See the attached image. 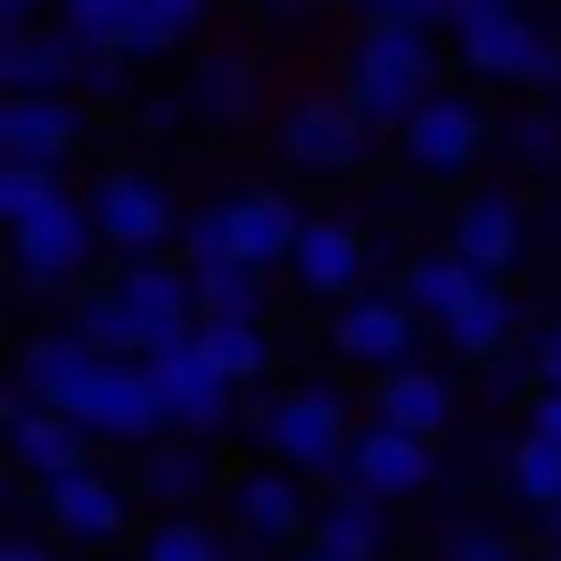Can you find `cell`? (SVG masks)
<instances>
[{
  "label": "cell",
  "mask_w": 561,
  "mask_h": 561,
  "mask_svg": "<svg viewBox=\"0 0 561 561\" xmlns=\"http://www.w3.org/2000/svg\"><path fill=\"white\" fill-rule=\"evenodd\" d=\"M355 25H413V34H438V25H455V0H355Z\"/></svg>",
  "instance_id": "obj_35"
},
{
  "label": "cell",
  "mask_w": 561,
  "mask_h": 561,
  "mask_svg": "<svg viewBox=\"0 0 561 561\" xmlns=\"http://www.w3.org/2000/svg\"><path fill=\"white\" fill-rule=\"evenodd\" d=\"M430 479H438V446L404 438V430H388V421H364L339 488H364V495H380V504H413Z\"/></svg>",
  "instance_id": "obj_19"
},
{
  "label": "cell",
  "mask_w": 561,
  "mask_h": 561,
  "mask_svg": "<svg viewBox=\"0 0 561 561\" xmlns=\"http://www.w3.org/2000/svg\"><path fill=\"white\" fill-rule=\"evenodd\" d=\"M537 371H545V388H561V314L545 322V339H537Z\"/></svg>",
  "instance_id": "obj_43"
},
{
  "label": "cell",
  "mask_w": 561,
  "mask_h": 561,
  "mask_svg": "<svg viewBox=\"0 0 561 561\" xmlns=\"http://www.w3.org/2000/svg\"><path fill=\"white\" fill-rule=\"evenodd\" d=\"M355 430L364 421H355L347 388H331V380L264 388L240 413V438L256 446V462H280V471H298V479H347Z\"/></svg>",
  "instance_id": "obj_2"
},
{
  "label": "cell",
  "mask_w": 561,
  "mask_h": 561,
  "mask_svg": "<svg viewBox=\"0 0 561 561\" xmlns=\"http://www.w3.org/2000/svg\"><path fill=\"white\" fill-rule=\"evenodd\" d=\"M133 124H140L149 140H165V133H182V124H198V116H191V100H182V91H149V100L133 107Z\"/></svg>",
  "instance_id": "obj_39"
},
{
  "label": "cell",
  "mask_w": 561,
  "mask_h": 561,
  "mask_svg": "<svg viewBox=\"0 0 561 561\" xmlns=\"http://www.w3.org/2000/svg\"><path fill=\"white\" fill-rule=\"evenodd\" d=\"M347 107L371 124V133L397 140L421 107L446 91V50L438 34H413V25H355V50H347V75H339Z\"/></svg>",
  "instance_id": "obj_3"
},
{
  "label": "cell",
  "mask_w": 561,
  "mask_h": 561,
  "mask_svg": "<svg viewBox=\"0 0 561 561\" xmlns=\"http://www.w3.org/2000/svg\"><path fill=\"white\" fill-rule=\"evenodd\" d=\"M133 58L116 50H83V67H75V100H133Z\"/></svg>",
  "instance_id": "obj_37"
},
{
  "label": "cell",
  "mask_w": 561,
  "mask_h": 561,
  "mask_svg": "<svg viewBox=\"0 0 561 561\" xmlns=\"http://www.w3.org/2000/svg\"><path fill=\"white\" fill-rule=\"evenodd\" d=\"M174 50H182V25L158 18V9L140 0V18L116 34V58H133V67H158V58H174Z\"/></svg>",
  "instance_id": "obj_34"
},
{
  "label": "cell",
  "mask_w": 561,
  "mask_h": 561,
  "mask_svg": "<svg viewBox=\"0 0 561 561\" xmlns=\"http://www.w3.org/2000/svg\"><path fill=\"white\" fill-rule=\"evenodd\" d=\"M75 67H83V50H75L58 25L0 34V91H9V100H18V91H75Z\"/></svg>",
  "instance_id": "obj_24"
},
{
  "label": "cell",
  "mask_w": 561,
  "mask_h": 561,
  "mask_svg": "<svg viewBox=\"0 0 561 561\" xmlns=\"http://www.w3.org/2000/svg\"><path fill=\"white\" fill-rule=\"evenodd\" d=\"M528 430L561 446V388H537V397H528Z\"/></svg>",
  "instance_id": "obj_41"
},
{
  "label": "cell",
  "mask_w": 561,
  "mask_h": 561,
  "mask_svg": "<svg viewBox=\"0 0 561 561\" xmlns=\"http://www.w3.org/2000/svg\"><path fill=\"white\" fill-rule=\"evenodd\" d=\"M537 561H561V545H545V553H537Z\"/></svg>",
  "instance_id": "obj_48"
},
{
  "label": "cell",
  "mask_w": 561,
  "mask_h": 561,
  "mask_svg": "<svg viewBox=\"0 0 561 561\" xmlns=\"http://www.w3.org/2000/svg\"><path fill=\"white\" fill-rule=\"evenodd\" d=\"M364 273H371V231L355 224V215H314L298 256H289V289H298L306 306H322V314L364 298Z\"/></svg>",
  "instance_id": "obj_14"
},
{
  "label": "cell",
  "mask_w": 561,
  "mask_h": 561,
  "mask_svg": "<svg viewBox=\"0 0 561 561\" xmlns=\"http://www.w3.org/2000/svg\"><path fill=\"white\" fill-rule=\"evenodd\" d=\"M446 248H455L479 280H512V273H520V256H528V207H520V191H504V182L462 191L455 215H446Z\"/></svg>",
  "instance_id": "obj_11"
},
{
  "label": "cell",
  "mask_w": 561,
  "mask_h": 561,
  "mask_svg": "<svg viewBox=\"0 0 561 561\" xmlns=\"http://www.w3.org/2000/svg\"><path fill=\"white\" fill-rule=\"evenodd\" d=\"M314 545L339 561H380L388 553V504L364 488H331L314 504Z\"/></svg>",
  "instance_id": "obj_25"
},
{
  "label": "cell",
  "mask_w": 561,
  "mask_h": 561,
  "mask_svg": "<svg viewBox=\"0 0 561 561\" xmlns=\"http://www.w3.org/2000/svg\"><path fill=\"white\" fill-rule=\"evenodd\" d=\"M224 504H231V537L240 553H298L314 545V488L298 471H280V462H240L224 479Z\"/></svg>",
  "instance_id": "obj_7"
},
{
  "label": "cell",
  "mask_w": 561,
  "mask_h": 561,
  "mask_svg": "<svg viewBox=\"0 0 561 561\" xmlns=\"http://www.w3.org/2000/svg\"><path fill=\"white\" fill-rule=\"evenodd\" d=\"M504 479H512V504H528V512L545 520V512L561 504V446L537 438V430H520V446H512Z\"/></svg>",
  "instance_id": "obj_31"
},
{
  "label": "cell",
  "mask_w": 561,
  "mask_h": 561,
  "mask_svg": "<svg viewBox=\"0 0 561 561\" xmlns=\"http://www.w3.org/2000/svg\"><path fill=\"white\" fill-rule=\"evenodd\" d=\"M158 397H165V421H174V438H198V446H224L231 430H240V388L224 380V364H215L198 339H182V347H165L158 364Z\"/></svg>",
  "instance_id": "obj_9"
},
{
  "label": "cell",
  "mask_w": 561,
  "mask_h": 561,
  "mask_svg": "<svg viewBox=\"0 0 561 561\" xmlns=\"http://www.w3.org/2000/svg\"><path fill=\"white\" fill-rule=\"evenodd\" d=\"M198 347L224 364V380L240 388H256L264 397V380H273V322H198Z\"/></svg>",
  "instance_id": "obj_27"
},
{
  "label": "cell",
  "mask_w": 561,
  "mask_h": 561,
  "mask_svg": "<svg viewBox=\"0 0 561 561\" xmlns=\"http://www.w3.org/2000/svg\"><path fill=\"white\" fill-rule=\"evenodd\" d=\"M289 561H339V553H322V545H298V553H289Z\"/></svg>",
  "instance_id": "obj_47"
},
{
  "label": "cell",
  "mask_w": 561,
  "mask_h": 561,
  "mask_svg": "<svg viewBox=\"0 0 561 561\" xmlns=\"http://www.w3.org/2000/svg\"><path fill=\"white\" fill-rule=\"evenodd\" d=\"M100 364L107 355L91 347L75 322H42V331L18 339V397H34L42 413L75 421V404H83V388L100 380Z\"/></svg>",
  "instance_id": "obj_15"
},
{
  "label": "cell",
  "mask_w": 561,
  "mask_h": 561,
  "mask_svg": "<svg viewBox=\"0 0 561 561\" xmlns=\"http://www.w3.org/2000/svg\"><path fill=\"white\" fill-rule=\"evenodd\" d=\"M371 149V124L347 107V91H306L289 116H280V158L298 174H322V182H347Z\"/></svg>",
  "instance_id": "obj_12"
},
{
  "label": "cell",
  "mask_w": 561,
  "mask_h": 561,
  "mask_svg": "<svg viewBox=\"0 0 561 561\" xmlns=\"http://www.w3.org/2000/svg\"><path fill=\"white\" fill-rule=\"evenodd\" d=\"M100 256H107L100 215H91V198H75V191L58 198L42 224L9 231V273H18V298H34V306L91 289V280H100Z\"/></svg>",
  "instance_id": "obj_5"
},
{
  "label": "cell",
  "mask_w": 561,
  "mask_h": 561,
  "mask_svg": "<svg viewBox=\"0 0 561 561\" xmlns=\"http://www.w3.org/2000/svg\"><path fill=\"white\" fill-rule=\"evenodd\" d=\"M149 9H158V18H174L182 34H191V25H207V9H215V0H149Z\"/></svg>",
  "instance_id": "obj_44"
},
{
  "label": "cell",
  "mask_w": 561,
  "mask_h": 561,
  "mask_svg": "<svg viewBox=\"0 0 561 561\" xmlns=\"http://www.w3.org/2000/svg\"><path fill=\"white\" fill-rule=\"evenodd\" d=\"M67 322L91 339L100 355H140V364H158L165 347L198 339V273L182 256H149V264H116L100 273L91 289L67 298Z\"/></svg>",
  "instance_id": "obj_1"
},
{
  "label": "cell",
  "mask_w": 561,
  "mask_h": 561,
  "mask_svg": "<svg viewBox=\"0 0 561 561\" xmlns=\"http://www.w3.org/2000/svg\"><path fill=\"white\" fill-rule=\"evenodd\" d=\"M504 149V124L488 116L479 91H438L413 124L397 133V165L421 182V191H479V165Z\"/></svg>",
  "instance_id": "obj_4"
},
{
  "label": "cell",
  "mask_w": 561,
  "mask_h": 561,
  "mask_svg": "<svg viewBox=\"0 0 561 561\" xmlns=\"http://www.w3.org/2000/svg\"><path fill=\"white\" fill-rule=\"evenodd\" d=\"M0 561H67V553H58L50 528H9V537H0Z\"/></svg>",
  "instance_id": "obj_40"
},
{
  "label": "cell",
  "mask_w": 561,
  "mask_h": 561,
  "mask_svg": "<svg viewBox=\"0 0 561 561\" xmlns=\"http://www.w3.org/2000/svg\"><path fill=\"white\" fill-rule=\"evenodd\" d=\"M545 545H561V504H553V512H545Z\"/></svg>",
  "instance_id": "obj_46"
},
{
  "label": "cell",
  "mask_w": 561,
  "mask_h": 561,
  "mask_svg": "<svg viewBox=\"0 0 561 561\" xmlns=\"http://www.w3.org/2000/svg\"><path fill=\"white\" fill-rule=\"evenodd\" d=\"M198 314L207 322H273V273H256V264H207L198 273Z\"/></svg>",
  "instance_id": "obj_29"
},
{
  "label": "cell",
  "mask_w": 561,
  "mask_h": 561,
  "mask_svg": "<svg viewBox=\"0 0 561 561\" xmlns=\"http://www.w3.org/2000/svg\"><path fill=\"white\" fill-rule=\"evenodd\" d=\"M58 198H67V174H50V165H0V224L9 231L42 224Z\"/></svg>",
  "instance_id": "obj_32"
},
{
  "label": "cell",
  "mask_w": 561,
  "mask_h": 561,
  "mask_svg": "<svg viewBox=\"0 0 561 561\" xmlns=\"http://www.w3.org/2000/svg\"><path fill=\"white\" fill-rule=\"evenodd\" d=\"M256 91H264V75H256V58H248V50H207L191 67V83H182V100H191L198 124L240 133V124H256Z\"/></svg>",
  "instance_id": "obj_22"
},
{
  "label": "cell",
  "mask_w": 561,
  "mask_h": 561,
  "mask_svg": "<svg viewBox=\"0 0 561 561\" xmlns=\"http://www.w3.org/2000/svg\"><path fill=\"white\" fill-rule=\"evenodd\" d=\"M331 355L347 371H404L421 364V314L404 306V289H364V298H347L331 314Z\"/></svg>",
  "instance_id": "obj_10"
},
{
  "label": "cell",
  "mask_w": 561,
  "mask_h": 561,
  "mask_svg": "<svg viewBox=\"0 0 561 561\" xmlns=\"http://www.w3.org/2000/svg\"><path fill=\"white\" fill-rule=\"evenodd\" d=\"M397 289H404V306L421 314V331H446V322H455L462 306H471L479 289H488V280H479L471 264H462L455 248L438 240V248H421V256L404 264V280H397Z\"/></svg>",
  "instance_id": "obj_23"
},
{
  "label": "cell",
  "mask_w": 561,
  "mask_h": 561,
  "mask_svg": "<svg viewBox=\"0 0 561 561\" xmlns=\"http://www.w3.org/2000/svg\"><path fill=\"white\" fill-rule=\"evenodd\" d=\"M140 18V0H58V34L75 42V50H116V34Z\"/></svg>",
  "instance_id": "obj_33"
},
{
  "label": "cell",
  "mask_w": 561,
  "mask_h": 561,
  "mask_svg": "<svg viewBox=\"0 0 561 561\" xmlns=\"http://www.w3.org/2000/svg\"><path fill=\"white\" fill-rule=\"evenodd\" d=\"M504 158L520 165L528 182L561 174V100H520L504 116Z\"/></svg>",
  "instance_id": "obj_30"
},
{
  "label": "cell",
  "mask_w": 561,
  "mask_h": 561,
  "mask_svg": "<svg viewBox=\"0 0 561 561\" xmlns=\"http://www.w3.org/2000/svg\"><path fill=\"white\" fill-rule=\"evenodd\" d=\"M306 224H314V215H306L298 198L280 191V182H248V191H231V198H224L231 264H256V273H289V256H298Z\"/></svg>",
  "instance_id": "obj_17"
},
{
  "label": "cell",
  "mask_w": 561,
  "mask_h": 561,
  "mask_svg": "<svg viewBox=\"0 0 561 561\" xmlns=\"http://www.w3.org/2000/svg\"><path fill=\"white\" fill-rule=\"evenodd\" d=\"M364 413L388 421V430H404V438H430V446H438L446 430H455V380H446L438 364L380 371V380L364 388Z\"/></svg>",
  "instance_id": "obj_21"
},
{
  "label": "cell",
  "mask_w": 561,
  "mask_h": 561,
  "mask_svg": "<svg viewBox=\"0 0 561 561\" xmlns=\"http://www.w3.org/2000/svg\"><path fill=\"white\" fill-rule=\"evenodd\" d=\"M140 561H240V537L215 528L207 512H165L140 528Z\"/></svg>",
  "instance_id": "obj_28"
},
{
  "label": "cell",
  "mask_w": 561,
  "mask_h": 561,
  "mask_svg": "<svg viewBox=\"0 0 561 561\" xmlns=\"http://www.w3.org/2000/svg\"><path fill=\"white\" fill-rule=\"evenodd\" d=\"M83 140H91V100H75V91H18V100H0V165L67 174V158Z\"/></svg>",
  "instance_id": "obj_13"
},
{
  "label": "cell",
  "mask_w": 561,
  "mask_h": 561,
  "mask_svg": "<svg viewBox=\"0 0 561 561\" xmlns=\"http://www.w3.org/2000/svg\"><path fill=\"white\" fill-rule=\"evenodd\" d=\"M438 339H446V355H462V364H495V355L520 347V298H512L504 280H488Z\"/></svg>",
  "instance_id": "obj_26"
},
{
  "label": "cell",
  "mask_w": 561,
  "mask_h": 561,
  "mask_svg": "<svg viewBox=\"0 0 561 561\" xmlns=\"http://www.w3.org/2000/svg\"><path fill=\"white\" fill-rule=\"evenodd\" d=\"M479 388H488V397H504V404H528L545 388V371H537V347H512V355H495V364H479Z\"/></svg>",
  "instance_id": "obj_36"
},
{
  "label": "cell",
  "mask_w": 561,
  "mask_h": 561,
  "mask_svg": "<svg viewBox=\"0 0 561 561\" xmlns=\"http://www.w3.org/2000/svg\"><path fill=\"white\" fill-rule=\"evenodd\" d=\"M224 479H231V471L215 462V446H198V438H158L149 455H133L124 488H133L140 504H158V520H165V512H198Z\"/></svg>",
  "instance_id": "obj_20"
},
{
  "label": "cell",
  "mask_w": 561,
  "mask_h": 561,
  "mask_svg": "<svg viewBox=\"0 0 561 561\" xmlns=\"http://www.w3.org/2000/svg\"><path fill=\"white\" fill-rule=\"evenodd\" d=\"M75 430H91V446H124V455H149L158 438H174L158 371L140 364V355H107L100 380H91L83 404H75Z\"/></svg>",
  "instance_id": "obj_8"
},
{
  "label": "cell",
  "mask_w": 561,
  "mask_h": 561,
  "mask_svg": "<svg viewBox=\"0 0 561 561\" xmlns=\"http://www.w3.org/2000/svg\"><path fill=\"white\" fill-rule=\"evenodd\" d=\"M0 438H9V462H18V479H34V488H50V479H75L100 462V446H91V430H75V421L42 413L34 397H18L9 388V404H0Z\"/></svg>",
  "instance_id": "obj_18"
},
{
  "label": "cell",
  "mask_w": 561,
  "mask_h": 561,
  "mask_svg": "<svg viewBox=\"0 0 561 561\" xmlns=\"http://www.w3.org/2000/svg\"><path fill=\"white\" fill-rule=\"evenodd\" d=\"M133 504H140V495L124 488L116 471L91 462V471L42 488V528H50L58 545H124V537H133Z\"/></svg>",
  "instance_id": "obj_16"
},
{
  "label": "cell",
  "mask_w": 561,
  "mask_h": 561,
  "mask_svg": "<svg viewBox=\"0 0 561 561\" xmlns=\"http://www.w3.org/2000/svg\"><path fill=\"white\" fill-rule=\"evenodd\" d=\"M42 9L58 18V0H0V34H25V25H42Z\"/></svg>",
  "instance_id": "obj_42"
},
{
  "label": "cell",
  "mask_w": 561,
  "mask_h": 561,
  "mask_svg": "<svg viewBox=\"0 0 561 561\" xmlns=\"http://www.w3.org/2000/svg\"><path fill=\"white\" fill-rule=\"evenodd\" d=\"M256 9H273V18H298V9H306V0H256Z\"/></svg>",
  "instance_id": "obj_45"
},
{
  "label": "cell",
  "mask_w": 561,
  "mask_h": 561,
  "mask_svg": "<svg viewBox=\"0 0 561 561\" xmlns=\"http://www.w3.org/2000/svg\"><path fill=\"white\" fill-rule=\"evenodd\" d=\"M91 215H100V240H107L116 264L174 256L182 224H191V207H182V198L165 191V174H149V165H107V174L91 182Z\"/></svg>",
  "instance_id": "obj_6"
},
{
  "label": "cell",
  "mask_w": 561,
  "mask_h": 561,
  "mask_svg": "<svg viewBox=\"0 0 561 561\" xmlns=\"http://www.w3.org/2000/svg\"><path fill=\"white\" fill-rule=\"evenodd\" d=\"M438 561H520V545L495 537V528H455V537L438 545Z\"/></svg>",
  "instance_id": "obj_38"
}]
</instances>
